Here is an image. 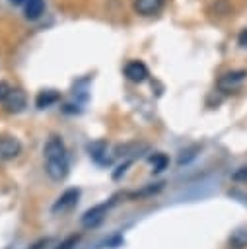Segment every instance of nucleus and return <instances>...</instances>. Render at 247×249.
Returning a JSON list of instances; mask_svg holds the SVG:
<instances>
[{
    "instance_id": "f8f14e48",
    "label": "nucleus",
    "mask_w": 247,
    "mask_h": 249,
    "mask_svg": "<svg viewBox=\"0 0 247 249\" xmlns=\"http://www.w3.org/2000/svg\"><path fill=\"white\" fill-rule=\"evenodd\" d=\"M148 161L152 163V171H154V173H159V171H163V169L167 167V163H169V158H167L165 154L158 152V154L150 156V158H148Z\"/></svg>"
},
{
    "instance_id": "dca6fc26",
    "label": "nucleus",
    "mask_w": 247,
    "mask_h": 249,
    "mask_svg": "<svg viewBox=\"0 0 247 249\" xmlns=\"http://www.w3.org/2000/svg\"><path fill=\"white\" fill-rule=\"evenodd\" d=\"M8 2H10L12 6H25L27 0H8Z\"/></svg>"
},
{
    "instance_id": "1a4fd4ad",
    "label": "nucleus",
    "mask_w": 247,
    "mask_h": 249,
    "mask_svg": "<svg viewBox=\"0 0 247 249\" xmlns=\"http://www.w3.org/2000/svg\"><path fill=\"white\" fill-rule=\"evenodd\" d=\"M56 101H60V91H56V89H41L35 97L37 109H47V107L54 105Z\"/></svg>"
},
{
    "instance_id": "423d86ee",
    "label": "nucleus",
    "mask_w": 247,
    "mask_h": 249,
    "mask_svg": "<svg viewBox=\"0 0 247 249\" xmlns=\"http://www.w3.org/2000/svg\"><path fill=\"white\" fill-rule=\"evenodd\" d=\"M124 76H126V80H130L134 84H142L150 76V70L142 60H130L124 66Z\"/></svg>"
},
{
    "instance_id": "2eb2a0df",
    "label": "nucleus",
    "mask_w": 247,
    "mask_h": 249,
    "mask_svg": "<svg viewBox=\"0 0 247 249\" xmlns=\"http://www.w3.org/2000/svg\"><path fill=\"white\" fill-rule=\"evenodd\" d=\"M237 43H239V47H247V27L241 29V33L237 35Z\"/></svg>"
},
{
    "instance_id": "f03ea898",
    "label": "nucleus",
    "mask_w": 247,
    "mask_h": 249,
    "mask_svg": "<svg viewBox=\"0 0 247 249\" xmlns=\"http://www.w3.org/2000/svg\"><path fill=\"white\" fill-rule=\"evenodd\" d=\"M245 78H247V70H229V72H224L218 78L216 86H218V89L222 93H233V91H237L241 88Z\"/></svg>"
},
{
    "instance_id": "9b49d317",
    "label": "nucleus",
    "mask_w": 247,
    "mask_h": 249,
    "mask_svg": "<svg viewBox=\"0 0 247 249\" xmlns=\"http://www.w3.org/2000/svg\"><path fill=\"white\" fill-rule=\"evenodd\" d=\"M228 247L229 249H245L247 247V228H237L235 231H231V235L228 237Z\"/></svg>"
},
{
    "instance_id": "4468645a",
    "label": "nucleus",
    "mask_w": 247,
    "mask_h": 249,
    "mask_svg": "<svg viewBox=\"0 0 247 249\" xmlns=\"http://www.w3.org/2000/svg\"><path fill=\"white\" fill-rule=\"evenodd\" d=\"M10 86H8V82H0V101L4 103V99L8 97V93H10Z\"/></svg>"
},
{
    "instance_id": "9d476101",
    "label": "nucleus",
    "mask_w": 247,
    "mask_h": 249,
    "mask_svg": "<svg viewBox=\"0 0 247 249\" xmlns=\"http://www.w3.org/2000/svg\"><path fill=\"white\" fill-rule=\"evenodd\" d=\"M43 12H45V0H27L23 6V16L29 21L39 19L43 16Z\"/></svg>"
},
{
    "instance_id": "39448f33",
    "label": "nucleus",
    "mask_w": 247,
    "mask_h": 249,
    "mask_svg": "<svg viewBox=\"0 0 247 249\" xmlns=\"http://www.w3.org/2000/svg\"><path fill=\"white\" fill-rule=\"evenodd\" d=\"M21 152V142L14 136H0V161H10Z\"/></svg>"
},
{
    "instance_id": "f257e3e1",
    "label": "nucleus",
    "mask_w": 247,
    "mask_h": 249,
    "mask_svg": "<svg viewBox=\"0 0 247 249\" xmlns=\"http://www.w3.org/2000/svg\"><path fill=\"white\" fill-rule=\"evenodd\" d=\"M45 171L53 181H62L68 175V154L66 146L58 136H51L43 148Z\"/></svg>"
},
{
    "instance_id": "ddd939ff",
    "label": "nucleus",
    "mask_w": 247,
    "mask_h": 249,
    "mask_svg": "<svg viewBox=\"0 0 247 249\" xmlns=\"http://www.w3.org/2000/svg\"><path fill=\"white\" fill-rule=\"evenodd\" d=\"M235 181H247V165H243V167H239L233 175H231Z\"/></svg>"
},
{
    "instance_id": "6e6552de",
    "label": "nucleus",
    "mask_w": 247,
    "mask_h": 249,
    "mask_svg": "<svg viewBox=\"0 0 247 249\" xmlns=\"http://www.w3.org/2000/svg\"><path fill=\"white\" fill-rule=\"evenodd\" d=\"M165 0H132V8L140 16H154L163 8Z\"/></svg>"
},
{
    "instance_id": "7ed1b4c3",
    "label": "nucleus",
    "mask_w": 247,
    "mask_h": 249,
    "mask_svg": "<svg viewBox=\"0 0 247 249\" xmlns=\"http://www.w3.org/2000/svg\"><path fill=\"white\" fill-rule=\"evenodd\" d=\"M27 107V93L21 88H12L8 97L4 99V109L8 113H21Z\"/></svg>"
},
{
    "instance_id": "20e7f679",
    "label": "nucleus",
    "mask_w": 247,
    "mask_h": 249,
    "mask_svg": "<svg viewBox=\"0 0 247 249\" xmlns=\"http://www.w3.org/2000/svg\"><path fill=\"white\" fill-rule=\"evenodd\" d=\"M109 206H111V202H103V204H95L89 210H86L84 216H82V226L84 228H95V226H99L103 222V216L107 214V208Z\"/></svg>"
},
{
    "instance_id": "0eeeda50",
    "label": "nucleus",
    "mask_w": 247,
    "mask_h": 249,
    "mask_svg": "<svg viewBox=\"0 0 247 249\" xmlns=\"http://www.w3.org/2000/svg\"><path fill=\"white\" fill-rule=\"evenodd\" d=\"M78 198H80V189H66L58 198H56V202L53 204V212L54 214H58V212H66V210H70V208H74L76 206V202H78Z\"/></svg>"
}]
</instances>
